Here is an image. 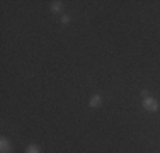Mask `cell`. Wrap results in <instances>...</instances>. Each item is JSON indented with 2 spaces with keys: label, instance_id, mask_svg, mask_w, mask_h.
<instances>
[{
  "label": "cell",
  "instance_id": "6",
  "mask_svg": "<svg viewBox=\"0 0 160 153\" xmlns=\"http://www.w3.org/2000/svg\"><path fill=\"white\" fill-rule=\"evenodd\" d=\"M68 21H70V17H68V15H63V17H62V22H63V24H67Z\"/></svg>",
  "mask_w": 160,
  "mask_h": 153
},
{
  "label": "cell",
  "instance_id": "1",
  "mask_svg": "<svg viewBox=\"0 0 160 153\" xmlns=\"http://www.w3.org/2000/svg\"><path fill=\"white\" fill-rule=\"evenodd\" d=\"M143 107H145L147 111L155 112V111L158 109V102L155 101V99H152V97H145V99H143Z\"/></svg>",
  "mask_w": 160,
  "mask_h": 153
},
{
  "label": "cell",
  "instance_id": "4",
  "mask_svg": "<svg viewBox=\"0 0 160 153\" xmlns=\"http://www.w3.org/2000/svg\"><path fill=\"white\" fill-rule=\"evenodd\" d=\"M26 153H41L39 146H36V145H29L28 148H26Z\"/></svg>",
  "mask_w": 160,
  "mask_h": 153
},
{
  "label": "cell",
  "instance_id": "2",
  "mask_svg": "<svg viewBox=\"0 0 160 153\" xmlns=\"http://www.w3.org/2000/svg\"><path fill=\"white\" fill-rule=\"evenodd\" d=\"M0 151L2 153H10L12 151V145H10V141L7 140V138H2V140H0Z\"/></svg>",
  "mask_w": 160,
  "mask_h": 153
},
{
  "label": "cell",
  "instance_id": "3",
  "mask_svg": "<svg viewBox=\"0 0 160 153\" xmlns=\"http://www.w3.org/2000/svg\"><path fill=\"white\" fill-rule=\"evenodd\" d=\"M102 104V97L101 95H92V97H90V106L92 107H99Z\"/></svg>",
  "mask_w": 160,
  "mask_h": 153
},
{
  "label": "cell",
  "instance_id": "5",
  "mask_svg": "<svg viewBox=\"0 0 160 153\" xmlns=\"http://www.w3.org/2000/svg\"><path fill=\"white\" fill-rule=\"evenodd\" d=\"M51 10L53 12H60V10H62V2H53L51 3Z\"/></svg>",
  "mask_w": 160,
  "mask_h": 153
}]
</instances>
